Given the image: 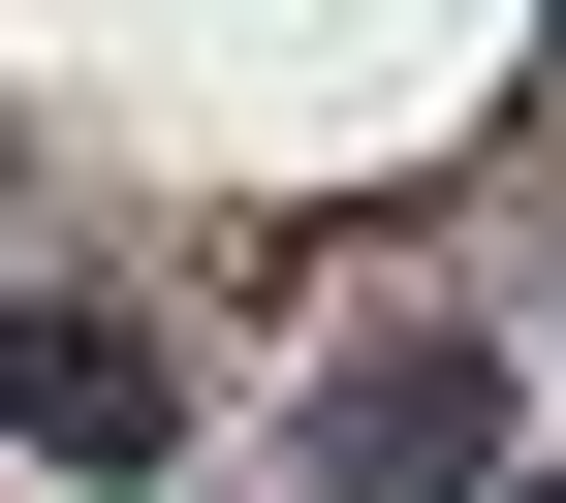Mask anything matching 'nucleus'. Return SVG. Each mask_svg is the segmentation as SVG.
<instances>
[{
    "label": "nucleus",
    "instance_id": "nucleus-1",
    "mask_svg": "<svg viewBox=\"0 0 566 503\" xmlns=\"http://www.w3.org/2000/svg\"><path fill=\"white\" fill-rule=\"evenodd\" d=\"M0 409H32L63 472H158V441H189V378H158V315H95V283H32V315H0Z\"/></svg>",
    "mask_w": 566,
    "mask_h": 503
}]
</instances>
